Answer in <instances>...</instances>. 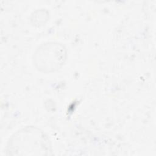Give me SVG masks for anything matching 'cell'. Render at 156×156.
Wrapping results in <instances>:
<instances>
[{"label": "cell", "mask_w": 156, "mask_h": 156, "mask_svg": "<svg viewBox=\"0 0 156 156\" xmlns=\"http://www.w3.org/2000/svg\"><path fill=\"white\" fill-rule=\"evenodd\" d=\"M50 140L43 131L35 126H27L9 139L7 152L12 155H43L51 154Z\"/></svg>", "instance_id": "obj_1"}, {"label": "cell", "mask_w": 156, "mask_h": 156, "mask_svg": "<svg viewBox=\"0 0 156 156\" xmlns=\"http://www.w3.org/2000/svg\"><path fill=\"white\" fill-rule=\"evenodd\" d=\"M66 50L64 46L57 42L43 43L37 49L34 55V62L37 68L44 73L58 69L64 63Z\"/></svg>", "instance_id": "obj_2"}]
</instances>
